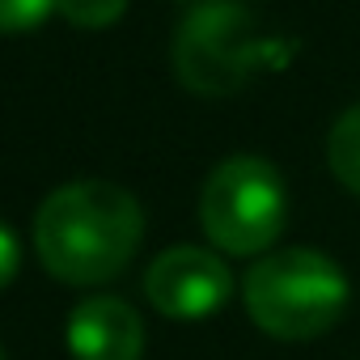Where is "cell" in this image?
<instances>
[{"mask_svg":"<svg viewBox=\"0 0 360 360\" xmlns=\"http://www.w3.org/2000/svg\"><path fill=\"white\" fill-rule=\"evenodd\" d=\"M144 238L140 204L115 183H68L51 191L34 217V250L64 284L115 280Z\"/></svg>","mask_w":360,"mask_h":360,"instance_id":"obj_1","label":"cell"},{"mask_svg":"<svg viewBox=\"0 0 360 360\" xmlns=\"http://www.w3.org/2000/svg\"><path fill=\"white\" fill-rule=\"evenodd\" d=\"M292 60L288 39H267L233 0H204L174 30V72L191 94H238L259 72Z\"/></svg>","mask_w":360,"mask_h":360,"instance_id":"obj_2","label":"cell"},{"mask_svg":"<svg viewBox=\"0 0 360 360\" xmlns=\"http://www.w3.org/2000/svg\"><path fill=\"white\" fill-rule=\"evenodd\" d=\"M246 309L276 339H318L347 309V276L318 250H276L246 271Z\"/></svg>","mask_w":360,"mask_h":360,"instance_id":"obj_3","label":"cell"},{"mask_svg":"<svg viewBox=\"0 0 360 360\" xmlns=\"http://www.w3.org/2000/svg\"><path fill=\"white\" fill-rule=\"evenodd\" d=\"M200 221L217 250L225 255H263L288 221L284 178L263 157L221 161L200 195Z\"/></svg>","mask_w":360,"mask_h":360,"instance_id":"obj_4","label":"cell"},{"mask_svg":"<svg viewBox=\"0 0 360 360\" xmlns=\"http://www.w3.org/2000/svg\"><path fill=\"white\" fill-rule=\"evenodd\" d=\"M144 292L157 314L174 322H195V318L217 314L229 301L233 276L221 263V255L204 246H169L153 259L144 276Z\"/></svg>","mask_w":360,"mask_h":360,"instance_id":"obj_5","label":"cell"},{"mask_svg":"<svg viewBox=\"0 0 360 360\" xmlns=\"http://www.w3.org/2000/svg\"><path fill=\"white\" fill-rule=\"evenodd\" d=\"M68 352L77 360H140L144 322L119 297H89L68 318Z\"/></svg>","mask_w":360,"mask_h":360,"instance_id":"obj_6","label":"cell"},{"mask_svg":"<svg viewBox=\"0 0 360 360\" xmlns=\"http://www.w3.org/2000/svg\"><path fill=\"white\" fill-rule=\"evenodd\" d=\"M326 161H330L339 183L360 195V102L335 119L330 140H326Z\"/></svg>","mask_w":360,"mask_h":360,"instance_id":"obj_7","label":"cell"},{"mask_svg":"<svg viewBox=\"0 0 360 360\" xmlns=\"http://www.w3.org/2000/svg\"><path fill=\"white\" fill-rule=\"evenodd\" d=\"M127 0H56V13L81 30H106L123 18Z\"/></svg>","mask_w":360,"mask_h":360,"instance_id":"obj_8","label":"cell"},{"mask_svg":"<svg viewBox=\"0 0 360 360\" xmlns=\"http://www.w3.org/2000/svg\"><path fill=\"white\" fill-rule=\"evenodd\" d=\"M56 0H0V34H22L51 18Z\"/></svg>","mask_w":360,"mask_h":360,"instance_id":"obj_9","label":"cell"},{"mask_svg":"<svg viewBox=\"0 0 360 360\" xmlns=\"http://www.w3.org/2000/svg\"><path fill=\"white\" fill-rule=\"evenodd\" d=\"M18 271H22V246H18V238L9 233V225L0 221V288H9Z\"/></svg>","mask_w":360,"mask_h":360,"instance_id":"obj_10","label":"cell"},{"mask_svg":"<svg viewBox=\"0 0 360 360\" xmlns=\"http://www.w3.org/2000/svg\"><path fill=\"white\" fill-rule=\"evenodd\" d=\"M0 360H5V356H0Z\"/></svg>","mask_w":360,"mask_h":360,"instance_id":"obj_11","label":"cell"}]
</instances>
